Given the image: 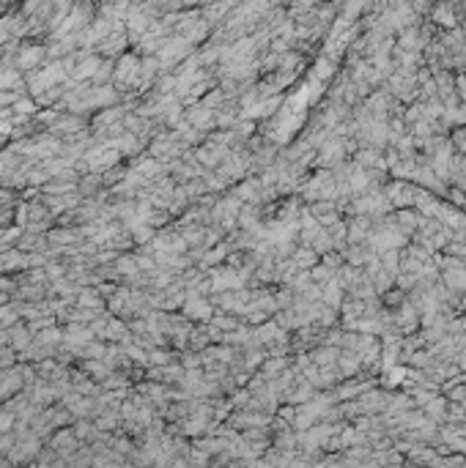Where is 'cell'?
<instances>
[{
  "label": "cell",
  "instance_id": "1",
  "mask_svg": "<svg viewBox=\"0 0 466 468\" xmlns=\"http://www.w3.org/2000/svg\"><path fill=\"white\" fill-rule=\"evenodd\" d=\"M447 282H450V288H463V285H466V271H463V268H458V274H447Z\"/></svg>",
  "mask_w": 466,
  "mask_h": 468
}]
</instances>
